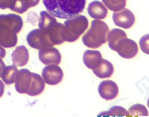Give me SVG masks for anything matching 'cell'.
Returning a JSON list of instances; mask_svg holds the SVG:
<instances>
[{
  "label": "cell",
  "mask_w": 149,
  "mask_h": 117,
  "mask_svg": "<svg viewBox=\"0 0 149 117\" xmlns=\"http://www.w3.org/2000/svg\"><path fill=\"white\" fill-rule=\"evenodd\" d=\"M109 32V27L105 22L93 20L90 29L82 37V41L86 47L97 48L107 42Z\"/></svg>",
  "instance_id": "7a4b0ae2"
},
{
  "label": "cell",
  "mask_w": 149,
  "mask_h": 117,
  "mask_svg": "<svg viewBox=\"0 0 149 117\" xmlns=\"http://www.w3.org/2000/svg\"><path fill=\"white\" fill-rule=\"evenodd\" d=\"M113 20L116 26L124 29H129L135 22V16L130 10L122 9L120 11L113 14Z\"/></svg>",
  "instance_id": "5b68a950"
},
{
  "label": "cell",
  "mask_w": 149,
  "mask_h": 117,
  "mask_svg": "<svg viewBox=\"0 0 149 117\" xmlns=\"http://www.w3.org/2000/svg\"><path fill=\"white\" fill-rule=\"evenodd\" d=\"M88 12L89 15L95 19H104L107 15V9L102 2L95 1L88 4Z\"/></svg>",
  "instance_id": "30bf717a"
},
{
  "label": "cell",
  "mask_w": 149,
  "mask_h": 117,
  "mask_svg": "<svg viewBox=\"0 0 149 117\" xmlns=\"http://www.w3.org/2000/svg\"><path fill=\"white\" fill-rule=\"evenodd\" d=\"M32 75L33 77L32 87L28 94L31 96H37L41 94L44 90V82L39 74L32 73Z\"/></svg>",
  "instance_id": "4fadbf2b"
},
{
  "label": "cell",
  "mask_w": 149,
  "mask_h": 117,
  "mask_svg": "<svg viewBox=\"0 0 149 117\" xmlns=\"http://www.w3.org/2000/svg\"><path fill=\"white\" fill-rule=\"evenodd\" d=\"M138 46L134 40L125 38L119 42L116 52L120 57L130 59L135 57L138 53Z\"/></svg>",
  "instance_id": "277c9868"
},
{
  "label": "cell",
  "mask_w": 149,
  "mask_h": 117,
  "mask_svg": "<svg viewBox=\"0 0 149 117\" xmlns=\"http://www.w3.org/2000/svg\"><path fill=\"white\" fill-rule=\"evenodd\" d=\"M98 116H110V117H127L128 112L125 108L120 106H114L109 110L100 113Z\"/></svg>",
  "instance_id": "5bb4252c"
},
{
  "label": "cell",
  "mask_w": 149,
  "mask_h": 117,
  "mask_svg": "<svg viewBox=\"0 0 149 117\" xmlns=\"http://www.w3.org/2000/svg\"><path fill=\"white\" fill-rule=\"evenodd\" d=\"M46 10L54 17L69 20L84 10L86 0H42Z\"/></svg>",
  "instance_id": "6da1fadb"
},
{
  "label": "cell",
  "mask_w": 149,
  "mask_h": 117,
  "mask_svg": "<svg viewBox=\"0 0 149 117\" xmlns=\"http://www.w3.org/2000/svg\"><path fill=\"white\" fill-rule=\"evenodd\" d=\"M102 59V54L97 50H85L83 57V62L86 67L92 70L98 67Z\"/></svg>",
  "instance_id": "9c48e42d"
},
{
  "label": "cell",
  "mask_w": 149,
  "mask_h": 117,
  "mask_svg": "<svg viewBox=\"0 0 149 117\" xmlns=\"http://www.w3.org/2000/svg\"><path fill=\"white\" fill-rule=\"evenodd\" d=\"M125 38H127V35L123 31L118 29H113L108 35L109 47L112 50L116 51L119 42Z\"/></svg>",
  "instance_id": "7c38bea8"
},
{
  "label": "cell",
  "mask_w": 149,
  "mask_h": 117,
  "mask_svg": "<svg viewBox=\"0 0 149 117\" xmlns=\"http://www.w3.org/2000/svg\"><path fill=\"white\" fill-rule=\"evenodd\" d=\"M128 116L139 117V116H148V111L146 107L142 104H136L129 107Z\"/></svg>",
  "instance_id": "9a60e30c"
},
{
  "label": "cell",
  "mask_w": 149,
  "mask_h": 117,
  "mask_svg": "<svg viewBox=\"0 0 149 117\" xmlns=\"http://www.w3.org/2000/svg\"><path fill=\"white\" fill-rule=\"evenodd\" d=\"M40 60L45 64H53L58 65L60 63L61 56L59 51L55 48L44 49L39 51Z\"/></svg>",
  "instance_id": "ba28073f"
},
{
  "label": "cell",
  "mask_w": 149,
  "mask_h": 117,
  "mask_svg": "<svg viewBox=\"0 0 149 117\" xmlns=\"http://www.w3.org/2000/svg\"><path fill=\"white\" fill-rule=\"evenodd\" d=\"M92 71L96 76L100 78H106L112 76L114 72V67L111 62L102 59L98 67L92 69Z\"/></svg>",
  "instance_id": "8fae6325"
},
{
  "label": "cell",
  "mask_w": 149,
  "mask_h": 117,
  "mask_svg": "<svg viewBox=\"0 0 149 117\" xmlns=\"http://www.w3.org/2000/svg\"><path fill=\"white\" fill-rule=\"evenodd\" d=\"M99 94L106 100H113L119 94V88L116 83L112 80L102 81L98 86Z\"/></svg>",
  "instance_id": "8992f818"
},
{
  "label": "cell",
  "mask_w": 149,
  "mask_h": 117,
  "mask_svg": "<svg viewBox=\"0 0 149 117\" xmlns=\"http://www.w3.org/2000/svg\"><path fill=\"white\" fill-rule=\"evenodd\" d=\"M106 7L113 11H120L123 9L126 4V0H102Z\"/></svg>",
  "instance_id": "2e32d148"
},
{
  "label": "cell",
  "mask_w": 149,
  "mask_h": 117,
  "mask_svg": "<svg viewBox=\"0 0 149 117\" xmlns=\"http://www.w3.org/2000/svg\"><path fill=\"white\" fill-rule=\"evenodd\" d=\"M63 76V73L61 68L56 66L45 67L42 73L43 80L49 85H56L60 83Z\"/></svg>",
  "instance_id": "52a82bcc"
},
{
  "label": "cell",
  "mask_w": 149,
  "mask_h": 117,
  "mask_svg": "<svg viewBox=\"0 0 149 117\" xmlns=\"http://www.w3.org/2000/svg\"><path fill=\"white\" fill-rule=\"evenodd\" d=\"M65 23L70 28V34L66 38L69 42H74L78 39L88 27V20L84 16H77L67 20Z\"/></svg>",
  "instance_id": "3957f363"
}]
</instances>
